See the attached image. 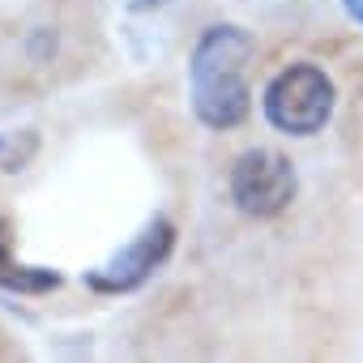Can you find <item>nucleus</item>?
Returning <instances> with one entry per match:
<instances>
[{"instance_id": "1", "label": "nucleus", "mask_w": 363, "mask_h": 363, "mask_svg": "<svg viewBox=\"0 0 363 363\" xmlns=\"http://www.w3.org/2000/svg\"><path fill=\"white\" fill-rule=\"evenodd\" d=\"M257 56V39L244 26H210L189 65L193 82V111L206 128H235L252 111V90H248V65Z\"/></svg>"}, {"instance_id": "2", "label": "nucleus", "mask_w": 363, "mask_h": 363, "mask_svg": "<svg viewBox=\"0 0 363 363\" xmlns=\"http://www.w3.org/2000/svg\"><path fill=\"white\" fill-rule=\"evenodd\" d=\"M265 120L286 137H316L337 107V90L325 69L316 65H291L265 86Z\"/></svg>"}, {"instance_id": "3", "label": "nucleus", "mask_w": 363, "mask_h": 363, "mask_svg": "<svg viewBox=\"0 0 363 363\" xmlns=\"http://www.w3.org/2000/svg\"><path fill=\"white\" fill-rule=\"evenodd\" d=\"M227 189H231V201L240 214L278 218L299 193V175H295V162L278 150H244L231 162Z\"/></svg>"}, {"instance_id": "4", "label": "nucleus", "mask_w": 363, "mask_h": 363, "mask_svg": "<svg viewBox=\"0 0 363 363\" xmlns=\"http://www.w3.org/2000/svg\"><path fill=\"white\" fill-rule=\"evenodd\" d=\"M171 244H175V227L171 218H150L141 227V235H133V244H124L103 269H94L86 282L103 295H124V291H137L167 257H171Z\"/></svg>"}, {"instance_id": "5", "label": "nucleus", "mask_w": 363, "mask_h": 363, "mask_svg": "<svg viewBox=\"0 0 363 363\" xmlns=\"http://www.w3.org/2000/svg\"><path fill=\"white\" fill-rule=\"evenodd\" d=\"M0 286L18 291V295H43V291L60 286L56 269H35V265H18L13 261V252H9V223L5 218H0Z\"/></svg>"}, {"instance_id": "6", "label": "nucleus", "mask_w": 363, "mask_h": 363, "mask_svg": "<svg viewBox=\"0 0 363 363\" xmlns=\"http://www.w3.org/2000/svg\"><path fill=\"white\" fill-rule=\"evenodd\" d=\"M342 9H346V18H350V22H359V26H363V0H342Z\"/></svg>"}, {"instance_id": "7", "label": "nucleus", "mask_w": 363, "mask_h": 363, "mask_svg": "<svg viewBox=\"0 0 363 363\" xmlns=\"http://www.w3.org/2000/svg\"><path fill=\"white\" fill-rule=\"evenodd\" d=\"M137 5H158V0H137Z\"/></svg>"}]
</instances>
